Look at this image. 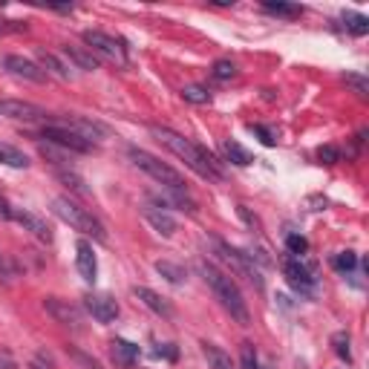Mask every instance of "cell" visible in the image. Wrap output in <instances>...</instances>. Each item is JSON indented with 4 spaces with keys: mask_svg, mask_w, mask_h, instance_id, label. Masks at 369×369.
<instances>
[{
    "mask_svg": "<svg viewBox=\"0 0 369 369\" xmlns=\"http://www.w3.org/2000/svg\"><path fill=\"white\" fill-rule=\"evenodd\" d=\"M150 133L156 136V141H162L173 156H179V159L202 179L208 182H223L225 179V171H223V162L217 159L214 153H208L205 147L193 144L191 139H185L182 133L171 130V127H150Z\"/></svg>",
    "mask_w": 369,
    "mask_h": 369,
    "instance_id": "obj_1",
    "label": "cell"
},
{
    "mask_svg": "<svg viewBox=\"0 0 369 369\" xmlns=\"http://www.w3.org/2000/svg\"><path fill=\"white\" fill-rule=\"evenodd\" d=\"M196 272L202 274V280L208 283V289L214 292V297L220 300V306L231 314V318H234L240 326H248V323H251V311H248V303H245L240 286H237L225 272H220L214 262H208V260H199V262H196Z\"/></svg>",
    "mask_w": 369,
    "mask_h": 369,
    "instance_id": "obj_2",
    "label": "cell"
},
{
    "mask_svg": "<svg viewBox=\"0 0 369 369\" xmlns=\"http://www.w3.org/2000/svg\"><path fill=\"white\" fill-rule=\"evenodd\" d=\"M52 214H55L61 223H67L70 228L90 234L95 242H107V231H104L101 220L95 214H90L87 208H81L78 202H73L70 196H55L52 199Z\"/></svg>",
    "mask_w": 369,
    "mask_h": 369,
    "instance_id": "obj_3",
    "label": "cell"
},
{
    "mask_svg": "<svg viewBox=\"0 0 369 369\" xmlns=\"http://www.w3.org/2000/svg\"><path fill=\"white\" fill-rule=\"evenodd\" d=\"M127 156H130V162L139 171H144L153 182H159L165 191H188V182L182 179V173L173 171L171 165H165L162 159H156L153 153H147L141 147H127Z\"/></svg>",
    "mask_w": 369,
    "mask_h": 369,
    "instance_id": "obj_4",
    "label": "cell"
},
{
    "mask_svg": "<svg viewBox=\"0 0 369 369\" xmlns=\"http://www.w3.org/2000/svg\"><path fill=\"white\" fill-rule=\"evenodd\" d=\"M84 43L90 52H98L101 58H107L110 64L116 67H127L130 64V55H127V46L124 41L107 35V32H101V29H87L84 32Z\"/></svg>",
    "mask_w": 369,
    "mask_h": 369,
    "instance_id": "obj_5",
    "label": "cell"
},
{
    "mask_svg": "<svg viewBox=\"0 0 369 369\" xmlns=\"http://www.w3.org/2000/svg\"><path fill=\"white\" fill-rule=\"evenodd\" d=\"M210 245H214L217 254H220V257L228 262V266L234 269V274H240V277H245L248 283H254L257 289H262V277H260L257 266L251 262L248 251H240V248H234V245H228V242H223V240H210Z\"/></svg>",
    "mask_w": 369,
    "mask_h": 369,
    "instance_id": "obj_6",
    "label": "cell"
},
{
    "mask_svg": "<svg viewBox=\"0 0 369 369\" xmlns=\"http://www.w3.org/2000/svg\"><path fill=\"white\" fill-rule=\"evenodd\" d=\"M35 139H38V141L46 139V144H58L61 150H70V153H92V150H95L92 141L81 139L78 133H73V130H67V127H61V124H43V127L35 133Z\"/></svg>",
    "mask_w": 369,
    "mask_h": 369,
    "instance_id": "obj_7",
    "label": "cell"
},
{
    "mask_svg": "<svg viewBox=\"0 0 369 369\" xmlns=\"http://www.w3.org/2000/svg\"><path fill=\"white\" fill-rule=\"evenodd\" d=\"M0 119H9V122H23V124H32V122H41L46 124L49 122V113L43 107L32 101H21V98H0Z\"/></svg>",
    "mask_w": 369,
    "mask_h": 369,
    "instance_id": "obj_8",
    "label": "cell"
},
{
    "mask_svg": "<svg viewBox=\"0 0 369 369\" xmlns=\"http://www.w3.org/2000/svg\"><path fill=\"white\" fill-rule=\"evenodd\" d=\"M84 309L92 314V318L98 321V323H113L116 318H119V303H116V297H110V294H87L84 297Z\"/></svg>",
    "mask_w": 369,
    "mask_h": 369,
    "instance_id": "obj_9",
    "label": "cell"
},
{
    "mask_svg": "<svg viewBox=\"0 0 369 369\" xmlns=\"http://www.w3.org/2000/svg\"><path fill=\"white\" fill-rule=\"evenodd\" d=\"M18 225H23V231H29L32 237H38L41 242H52V228L43 217H38L35 210H26V208H12V217Z\"/></svg>",
    "mask_w": 369,
    "mask_h": 369,
    "instance_id": "obj_10",
    "label": "cell"
},
{
    "mask_svg": "<svg viewBox=\"0 0 369 369\" xmlns=\"http://www.w3.org/2000/svg\"><path fill=\"white\" fill-rule=\"evenodd\" d=\"M43 309H46L58 323H64V326H70V329H81V309L73 306L70 300L46 297V300H43Z\"/></svg>",
    "mask_w": 369,
    "mask_h": 369,
    "instance_id": "obj_11",
    "label": "cell"
},
{
    "mask_svg": "<svg viewBox=\"0 0 369 369\" xmlns=\"http://www.w3.org/2000/svg\"><path fill=\"white\" fill-rule=\"evenodd\" d=\"M283 274H286L289 286H294V289L303 292V294H309V292L314 289V274H311L309 266H303L300 257H289V260L283 262Z\"/></svg>",
    "mask_w": 369,
    "mask_h": 369,
    "instance_id": "obj_12",
    "label": "cell"
},
{
    "mask_svg": "<svg viewBox=\"0 0 369 369\" xmlns=\"http://www.w3.org/2000/svg\"><path fill=\"white\" fill-rule=\"evenodd\" d=\"M6 70L15 75V78H23V81H32V84H43L49 75L35 64V61H29V58H23V55H9L6 61Z\"/></svg>",
    "mask_w": 369,
    "mask_h": 369,
    "instance_id": "obj_13",
    "label": "cell"
},
{
    "mask_svg": "<svg viewBox=\"0 0 369 369\" xmlns=\"http://www.w3.org/2000/svg\"><path fill=\"white\" fill-rule=\"evenodd\" d=\"M75 266H78V274H81L87 283H95V277H98V262H95V251H92V242H90V240H78V245H75Z\"/></svg>",
    "mask_w": 369,
    "mask_h": 369,
    "instance_id": "obj_14",
    "label": "cell"
},
{
    "mask_svg": "<svg viewBox=\"0 0 369 369\" xmlns=\"http://www.w3.org/2000/svg\"><path fill=\"white\" fill-rule=\"evenodd\" d=\"M144 220L153 225L156 234H162V237H173L176 234V220L168 214L165 208H159V205H147L144 208Z\"/></svg>",
    "mask_w": 369,
    "mask_h": 369,
    "instance_id": "obj_15",
    "label": "cell"
},
{
    "mask_svg": "<svg viewBox=\"0 0 369 369\" xmlns=\"http://www.w3.org/2000/svg\"><path fill=\"white\" fill-rule=\"evenodd\" d=\"M133 294L153 311V314H159V318H173V309H171V303L162 297V294H156L153 289H147V286H136L133 289Z\"/></svg>",
    "mask_w": 369,
    "mask_h": 369,
    "instance_id": "obj_16",
    "label": "cell"
},
{
    "mask_svg": "<svg viewBox=\"0 0 369 369\" xmlns=\"http://www.w3.org/2000/svg\"><path fill=\"white\" fill-rule=\"evenodd\" d=\"M110 355H113V360H116L122 369H133L136 360H139V346L130 343V341H124V338H116V341L110 343Z\"/></svg>",
    "mask_w": 369,
    "mask_h": 369,
    "instance_id": "obj_17",
    "label": "cell"
},
{
    "mask_svg": "<svg viewBox=\"0 0 369 369\" xmlns=\"http://www.w3.org/2000/svg\"><path fill=\"white\" fill-rule=\"evenodd\" d=\"M64 55H67L78 70H84V73H95V70H98V58L92 55V52H90L87 46L67 43V46H64Z\"/></svg>",
    "mask_w": 369,
    "mask_h": 369,
    "instance_id": "obj_18",
    "label": "cell"
},
{
    "mask_svg": "<svg viewBox=\"0 0 369 369\" xmlns=\"http://www.w3.org/2000/svg\"><path fill=\"white\" fill-rule=\"evenodd\" d=\"M38 61H41V70H43L46 75H55V78H61V81H70V78H73L70 67H67L58 55L46 52V49H38Z\"/></svg>",
    "mask_w": 369,
    "mask_h": 369,
    "instance_id": "obj_19",
    "label": "cell"
},
{
    "mask_svg": "<svg viewBox=\"0 0 369 369\" xmlns=\"http://www.w3.org/2000/svg\"><path fill=\"white\" fill-rule=\"evenodd\" d=\"M202 355H205V360H208V369H234V360H231V355L225 352V349H220L217 343H202Z\"/></svg>",
    "mask_w": 369,
    "mask_h": 369,
    "instance_id": "obj_20",
    "label": "cell"
},
{
    "mask_svg": "<svg viewBox=\"0 0 369 369\" xmlns=\"http://www.w3.org/2000/svg\"><path fill=\"white\" fill-rule=\"evenodd\" d=\"M223 150H225V156H228V162H234V165H240V168H245V165L254 162V156H251L240 141H234V139H225V141H223Z\"/></svg>",
    "mask_w": 369,
    "mask_h": 369,
    "instance_id": "obj_21",
    "label": "cell"
},
{
    "mask_svg": "<svg viewBox=\"0 0 369 369\" xmlns=\"http://www.w3.org/2000/svg\"><path fill=\"white\" fill-rule=\"evenodd\" d=\"M0 162L9 165V168H29V159H26V156H23L18 147L4 144V141H0Z\"/></svg>",
    "mask_w": 369,
    "mask_h": 369,
    "instance_id": "obj_22",
    "label": "cell"
},
{
    "mask_svg": "<svg viewBox=\"0 0 369 369\" xmlns=\"http://www.w3.org/2000/svg\"><path fill=\"white\" fill-rule=\"evenodd\" d=\"M262 9H266L269 15H277V18H300L303 15V6H297V4H274V0H266L262 4Z\"/></svg>",
    "mask_w": 369,
    "mask_h": 369,
    "instance_id": "obj_23",
    "label": "cell"
},
{
    "mask_svg": "<svg viewBox=\"0 0 369 369\" xmlns=\"http://www.w3.org/2000/svg\"><path fill=\"white\" fill-rule=\"evenodd\" d=\"M343 23H346V29H349L352 35H358V38H363V35L369 32V18H366V15L343 12Z\"/></svg>",
    "mask_w": 369,
    "mask_h": 369,
    "instance_id": "obj_24",
    "label": "cell"
},
{
    "mask_svg": "<svg viewBox=\"0 0 369 369\" xmlns=\"http://www.w3.org/2000/svg\"><path fill=\"white\" fill-rule=\"evenodd\" d=\"M67 355H70V360L75 363V369H101V363H98L92 355H87V352H81V349H75V346H67Z\"/></svg>",
    "mask_w": 369,
    "mask_h": 369,
    "instance_id": "obj_25",
    "label": "cell"
},
{
    "mask_svg": "<svg viewBox=\"0 0 369 369\" xmlns=\"http://www.w3.org/2000/svg\"><path fill=\"white\" fill-rule=\"evenodd\" d=\"M156 272H159L168 283H182V280H185V272H182L179 266H173V262H168V260H159V262H156Z\"/></svg>",
    "mask_w": 369,
    "mask_h": 369,
    "instance_id": "obj_26",
    "label": "cell"
},
{
    "mask_svg": "<svg viewBox=\"0 0 369 369\" xmlns=\"http://www.w3.org/2000/svg\"><path fill=\"white\" fill-rule=\"evenodd\" d=\"M182 98L191 101V104H208V101H210V92H208L205 87H199V84H188V87L182 90Z\"/></svg>",
    "mask_w": 369,
    "mask_h": 369,
    "instance_id": "obj_27",
    "label": "cell"
},
{
    "mask_svg": "<svg viewBox=\"0 0 369 369\" xmlns=\"http://www.w3.org/2000/svg\"><path fill=\"white\" fill-rule=\"evenodd\" d=\"M58 179H61V182H67V185H70L75 193H81V196H90V188L84 185V179H81L75 171H58Z\"/></svg>",
    "mask_w": 369,
    "mask_h": 369,
    "instance_id": "obj_28",
    "label": "cell"
},
{
    "mask_svg": "<svg viewBox=\"0 0 369 369\" xmlns=\"http://www.w3.org/2000/svg\"><path fill=\"white\" fill-rule=\"evenodd\" d=\"M210 75H214L217 81H231V78L237 75V67H234V61L223 58V61H217V64H214V70H210Z\"/></svg>",
    "mask_w": 369,
    "mask_h": 369,
    "instance_id": "obj_29",
    "label": "cell"
},
{
    "mask_svg": "<svg viewBox=\"0 0 369 369\" xmlns=\"http://www.w3.org/2000/svg\"><path fill=\"white\" fill-rule=\"evenodd\" d=\"M355 266H358V254H352V251H343V254L332 257V269L335 272H352Z\"/></svg>",
    "mask_w": 369,
    "mask_h": 369,
    "instance_id": "obj_30",
    "label": "cell"
},
{
    "mask_svg": "<svg viewBox=\"0 0 369 369\" xmlns=\"http://www.w3.org/2000/svg\"><path fill=\"white\" fill-rule=\"evenodd\" d=\"M286 248H289L292 257H303V254L309 251V240H306L303 234H289V237H286Z\"/></svg>",
    "mask_w": 369,
    "mask_h": 369,
    "instance_id": "obj_31",
    "label": "cell"
},
{
    "mask_svg": "<svg viewBox=\"0 0 369 369\" xmlns=\"http://www.w3.org/2000/svg\"><path fill=\"white\" fill-rule=\"evenodd\" d=\"M240 360H242V369H262L254 343H242V349H240Z\"/></svg>",
    "mask_w": 369,
    "mask_h": 369,
    "instance_id": "obj_32",
    "label": "cell"
},
{
    "mask_svg": "<svg viewBox=\"0 0 369 369\" xmlns=\"http://www.w3.org/2000/svg\"><path fill=\"white\" fill-rule=\"evenodd\" d=\"M332 346H335V352H338L341 360H346V363L352 360V352H349V335H346V332H335Z\"/></svg>",
    "mask_w": 369,
    "mask_h": 369,
    "instance_id": "obj_33",
    "label": "cell"
},
{
    "mask_svg": "<svg viewBox=\"0 0 369 369\" xmlns=\"http://www.w3.org/2000/svg\"><path fill=\"white\" fill-rule=\"evenodd\" d=\"M318 159H321L323 165H338V162H341V150H338L335 144H323V147L318 150Z\"/></svg>",
    "mask_w": 369,
    "mask_h": 369,
    "instance_id": "obj_34",
    "label": "cell"
},
{
    "mask_svg": "<svg viewBox=\"0 0 369 369\" xmlns=\"http://www.w3.org/2000/svg\"><path fill=\"white\" fill-rule=\"evenodd\" d=\"M346 84H349L360 98H366V92H369V81H366L363 75H358V73H346Z\"/></svg>",
    "mask_w": 369,
    "mask_h": 369,
    "instance_id": "obj_35",
    "label": "cell"
},
{
    "mask_svg": "<svg viewBox=\"0 0 369 369\" xmlns=\"http://www.w3.org/2000/svg\"><path fill=\"white\" fill-rule=\"evenodd\" d=\"M251 130H254V133L260 136V141H262V144H266V147H274V144H277V133H274L272 127H262V124H254Z\"/></svg>",
    "mask_w": 369,
    "mask_h": 369,
    "instance_id": "obj_36",
    "label": "cell"
},
{
    "mask_svg": "<svg viewBox=\"0 0 369 369\" xmlns=\"http://www.w3.org/2000/svg\"><path fill=\"white\" fill-rule=\"evenodd\" d=\"M153 352H156V358H168V360H176V355H179L173 343H156Z\"/></svg>",
    "mask_w": 369,
    "mask_h": 369,
    "instance_id": "obj_37",
    "label": "cell"
},
{
    "mask_svg": "<svg viewBox=\"0 0 369 369\" xmlns=\"http://www.w3.org/2000/svg\"><path fill=\"white\" fill-rule=\"evenodd\" d=\"M237 214H240V217H242V220H245V223H248L251 228H260V220L248 214V208H245V205H240V208H237Z\"/></svg>",
    "mask_w": 369,
    "mask_h": 369,
    "instance_id": "obj_38",
    "label": "cell"
},
{
    "mask_svg": "<svg viewBox=\"0 0 369 369\" xmlns=\"http://www.w3.org/2000/svg\"><path fill=\"white\" fill-rule=\"evenodd\" d=\"M12 217V208L6 205V199L4 196H0V220H9Z\"/></svg>",
    "mask_w": 369,
    "mask_h": 369,
    "instance_id": "obj_39",
    "label": "cell"
}]
</instances>
